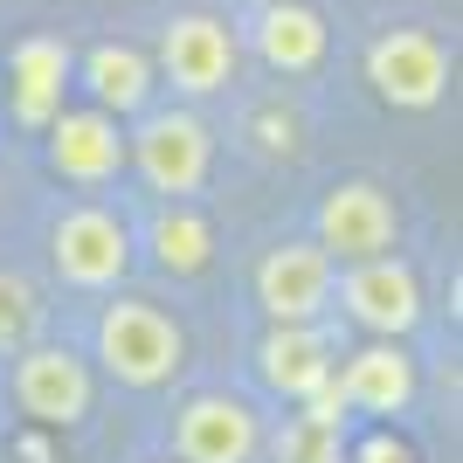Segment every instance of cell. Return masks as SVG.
<instances>
[{
  "label": "cell",
  "instance_id": "1",
  "mask_svg": "<svg viewBox=\"0 0 463 463\" xmlns=\"http://www.w3.org/2000/svg\"><path fill=\"white\" fill-rule=\"evenodd\" d=\"M97 360L125 387H166L187 367V332L159 305H146V298H118V305L97 318Z\"/></svg>",
  "mask_w": 463,
  "mask_h": 463
},
{
  "label": "cell",
  "instance_id": "2",
  "mask_svg": "<svg viewBox=\"0 0 463 463\" xmlns=\"http://www.w3.org/2000/svg\"><path fill=\"white\" fill-rule=\"evenodd\" d=\"M332 290H339L346 318L367 326L373 339H408V332L422 326V284H415V270H408L402 256H367L346 277H332Z\"/></svg>",
  "mask_w": 463,
  "mask_h": 463
},
{
  "label": "cell",
  "instance_id": "3",
  "mask_svg": "<svg viewBox=\"0 0 463 463\" xmlns=\"http://www.w3.org/2000/svg\"><path fill=\"white\" fill-rule=\"evenodd\" d=\"M49 256H56L62 284L77 290H111L118 277L132 270V229L111 208H70L49 229Z\"/></svg>",
  "mask_w": 463,
  "mask_h": 463
},
{
  "label": "cell",
  "instance_id": "4",
  "mask_svg": "<svg viewBox=\"0 0 463 463\" xmlns=\"http://www.w3.org/2000/svg\"><path fill=\"white\" fill-rule=\"evenodd\" d=\"M14 402L42 429H77L97 402V381L70 346H21L14 360Z\"/></svg>",
  "mask_w": 463,
  "mask_h": 463
},
{
  "label": "cell",
  "instance_id": "5",
  "mask_svg": "<svg viewBox=\"0 0 463 463\" xmlns=\"http://www.w3.org/2000/svg\"><path fill=\"white\" fill-rule=\"evenodd\" d=\"M332 277L339 263L318 242H284L256 263V305L270 326H318V311L332 305Z\"/></svg>",
  "mask_w": 463,
  "mask_h": 463
},
{
  "label": "cell",
  "instance_id": "6",
  "mask_svg": "<svg viewBox=\"0 0 463 463\" xmlns=\"http://www.w3.org/2000/svg\"><path fill=\"white\" fill-rule=\"evenodd\" d=\"M402 235V214L373 180H346L318 201V250L332 263H367V256H387Z\"/></svg>",
  "mask_w": 463,
  "mask_h": 463
},
{
  "label": "cell",
  "instance_id": "7",
  "mask_svg": "<svg viewBox=\"0 0 463 463\" xmlns=\"http://www.w3.org/2000/svg\"><path fill=\"white\" fill-rule=\"evenodd\" d=\"M367 83L402 111H429L449 90V49L429 28H394L367 49Z\"/></svg>",
  "mask_w": 463,
  "mask_h": 463
},
{
  "label": "cell",
  "instance_id": "8",
  "mask_svg": "<svg viewBox=\"0 0 463 463\" xmlns=\"http://www.w3.org/2000/svg\"><path fill=\"white\" fill-rule=\"evenodd\" d=\"M125 153L138 159V174H146V187H153V194H174V201H180V194H194L201 180H208L214 138H208L201 118L159 111V118H146V132H138Z\"/></svg>",
  "mask_w": 463,
  "mask_h": 463
},
{
  "label": "cell",
  "instance_id": "9",
  "mask_svg": "<svg viewBox=\"0 0 463 463\" xmlns=\"http://www.w3.org/2000/svg\"><path fill=\"white\" fill-rule=\"evenodd\" d=\"M263 449V422L235 394H194L174 415V457L180 463H250Z\"/></svg>",
  "mask_w": 463,
  "mask_h": 463
},
{
  "label": "cell",
  "instance_id": "10",
  "mask_svg": "<svg viewBox=\"0 0 463 463\" xmlns=\"http://www.w3.org/2000/svg\"><path fill=\"white\" fill-rule=\"evenodd\" d=\"M159 62H166L174 90H187V97L222 90V83L235 77V35H229V21H214V14L166 21V35H159Z\"/></svg>",
  "mask_w": 463,
  "mask_h": 463
},
{
  "label": "cell",
  "instance_id": "11",
  "mask_svg": "<svg viewBox=\"0 0 463 463\" xmlns=\"http://www.w3.org/2000/svg\"><path fill=\"white\" fill-rule=\"evenodd\" d=\"M49 166H56L62 180H77V187L111 180L118 166H125V132H118V118L56 111V125H49Z\"/></svg>",
  "mask_w": 463,
  "mask_h": 463
},
{
  "label": "cell",
  "instance_id": "12",
  "mask_svg": "<svg viewBox=\"0 0 463 463\" xmlns=\"http://www.w3.org/2000/svg\"><path fill=\"white\" fill-rule=\"evenodd\" d=\"M332 387L360 415H402L415 402V360L402 353V339H373L346 360V373H332Z\"/></svg>",
  "mask_w": 463,
  "mask_h": 463
},
{
  "label": "cell",
  "instance_id": "13",
  "mask_svg": "<svg viewBox=\"0 0 463 463\" xmlns=\"http://www.w3.org/2000/svg\"><path fill=\"white\" fill-rule=\"evenodd\" d=\"M7 83H14V118L28 132L56 125L62 90H70V49H62L56 35H28L14 49V62H7Z\"/></svg>",
  "mask_w": 463,
  "mask_h": 463
},
{
  "label": "cell",
  "instance_id": "14",
  "mask_svg": "<svg viewBox=\"0 0 463 463\" xmlns=\"http://www.w3.org/2000/svg\"><path fill=\"white\" fill-rule=\"evenodd\" d=\"M256 367H263V381H270L284 402H305V394H318V387L339 373L332 367V339L318 326H270Z\"/></svg>",
  "mask_w": 463,
  "mask_h": 463
},
{
  "label": "cell",
  "instance_id": "15",
  "mask_svg": "<svg viewBox=\"0 0 463 463\" xmlns=\"http://www.w3.org/2000/svg\"><path fill=\"white\" fill-rule=\"evenodd\" d=\"M83 90L97 97L104 118H132L153 97V62L138 56L132 42H97L90 56H83Z\"/></svg>",
  "mask_w": 463,
  "mask_h": 463
},
{
  "label": "cell",
  "instance_id": "16",
  "mask_svg": "<svg viewBox=\"0 0 463 463\" xmlns=\"http://www.w3.org/2000/svg\"><path fill=\"white\" fill-rule=\"evenodd\" d=\"M256 56L270 62V70H284V77H305V70L326 62V21L311 14V7H298V0L263 7L256 14Z\"/></svg>",
  "mask_w": 463,
  "mask_h": 463
},
{
  "label": "cell",
  "instance_id": "17",
  "mask_svg": "<svg viewBox=\"0 0 463 463\" xmlns=\"http://www.w3.org/2000/svg\"><path fill=\"white\" fill-rule=\"evenodd\" d=\"M208 256H214V229L201 222L194 208H159V222H153V263L166 277H201L208 270Z\"/></svg>",
  "mask_w": 463,
  "mask_h": 463
},
{
  "label": "cell",
  "instance_id": "18",
  "mask_svg": "<svg viewBox=\"0 0 463 463\" xmlns=\"http://www.w3.org/2000/svg\"><path fill=\"white\" fill-rule=\"evenodd\" d=\"M270 457L277 463H346V443H339V429H311L305 415H290V422L277 429Z\"/></svg>",
  "mask_w": 463,
  "mask_h": 463
},
{
  "label": "cell",
  "instance_id": "19",
  "mask_svg": "<svg viewBox=\"0 0 463 463\" xmlns=\"http://www.w3.org/2000/svg\"><path fill=\"white\" fill-rule=\"evenodd\" d=\"M35 318H42L35 290L21 284V277H7V270H0V346H28Z\"/></svg>",
  "mask_w": 463,
  "mask_h": 463
},
{
  "label": "cell",
  "instance_id": "20",
  "mask_svg": "<svg viewBox=\"0 0 463 463\" xmlns=\"http://www.w3.org/2000/svg\"><path fill=\"white\" fill-rule=\"evenodd\" d=\"M353 463H415L408 457V443H394V436H367V443H353Z\"/></svg>",
  "mask_w": 463,
  "mask_h": 463
}]
</instances>
